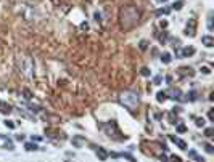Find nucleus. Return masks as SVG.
Listing matches in <instances>:
<instances>
[{
	"instance_id": "nucleus-1",
	"label": "nucleus",
	"mask_w": 214,
	"mask_h": 162,
	"mask_svg": "<svg viewBox=\"0 0 214 162\" xmlns=\"http://www.w3.org/2000/svg\"><path fill=\"white\" fill-rule=\"evenodd\" d=\"M139 19H140V11L137 7H134V5H127L121 10V27L124 31L127 29H132L135 24L139 23Z\"/></svg>"
},
{
	"instance_id": "nucleus-2",
	"label": "nucleus",
	"mask_w": 214,
	"mask_h": 162,
	"mask_svg": "<svg viewBox=\"0 0 214 162\" xmlns=\"http://www.w3.org/2000/svg\"><path fill=\"white\" fill-rule=\"evenodd\" d=\"M119 103L127 108L129 111H135L140 104V98H139V93L137 92H132V90H126L119 95Z\"/></svg>"
},
{
	"instance_id": "nucleus-3",
	"label": "nucleus",
	"mask_w": 214,
	"mask_h": 162,
	"mask_svg": "<svg viewBox=\"0 0 214 162\" xmlns=\"http://www.w3.org/2000/svg\"><path fill=\"white\" fill-rule=\"evenodd\" d=\"M18 66H19V71H21L26 77H29V79L34 77V63H32L31 56H28V55H19V58H18Z\"/></svg>"
},
{
	"instance_id": "nucleus-4",
	"label": "nucleus",
	"mask_w": 214,
	"mask_h": 162,
	"mask_svg": "<svg viewBox=\"0 0 214 162\" xmlns=\"http://www.w3.org/2000/svg\"><path fill=\"white\" fill-rule=\"evenodd\" d=\"M100 128L105 132V135L106 136H110V138H114V140H118L119 136L116 135V133H119V130H118V125H116L114 122H108V124H100Z\"/></svg>"
},
{
	"instance_id": "nucleus-5",
	"label": "nucleus",
	"mask_w": 214,
	"mask_h": 162,
	"mask_svg": "<svg viewBox=\"0 0 214 162\" xmlns=\"http://www.w3.org/2000/svg\"><path fill=\"white\" fill-rule=\"evenodd\" d=\"M197 18H190L188 19V23H187V27H185V35L188 37H195V31H197Z\"/></svg>"
},
{
	"instance_id": "nucleus-6",
	"label": "nucleus",
	"mask_w": 214,
	"mask_h": 162,
	"mask_svg": "<svg viewBox=\"0 0 214 162\" xmlns=\"http://www.w3.org/2000/svg\"><path fill=\"white\" fill-rule=\"evenodd\" d=\"M195 47H185V48H182V50H176V55H177V58H187V56H192V55H195Z\"/></svg>"
},
{
	"instance_id": "nucleus-7",
	"label": "nucleus",
	"mask_w": 214,
	"mask_h": 162,
	"mask_svg": "<svg viewBox=\"0 0 214 162\" xmlns=\"http://www.w3.org/2000/svg\"><path fill=\"white\" fill-rule=\"evenodd\" d=\"M85 143H87L85 136H81V135L72 136V146H76V148H82V146H85Z\"/></svg>"
},
{
	"instance_id": "nucleus-8",
	"label": "nucleus",
	"mask_w": 214,
	"mask_h": 162,
	"mask_svg": "<svg viewBox=\"0 0 214 162\" xmlns=\"http://www.w3.org/2000/svg\"><path fill=\"white\" fill-rule=\"evenodd\" d=\"M169 140L172 141V143H176L180 149H187V143H185L184 140H180V138H177V136H174V135H171V136H169Z\"/></svg>"
},
{
	"instance_id": "nucleus-9",
	"label": "nucleus",
	"mask_w": 214,
	"mask_h": 162,
	"mask_svg": "<svg viewBox=\"0 0 214 162\" xmlns=\"http://www.w3.org/2000/svg\"><path fill=\"white\" fill-rule=\"evenodd\" d=\"M0 112H2V114H10L11 112V106L8 103H5V101H0Z\"/></svg>"
},
{
	"instance_id": "nucleus-10",
	"label": "nucleus",
	"mask_w": 214,
	"mask_h": 162,
	"mask_svg": "<svg viewBox=\"0 0 214 162\" xmlns=\"http://www.w3.org/2000/svg\"><path fill=\"white\" fill-rule=\"evenodd\" d=\"M97 156H98V159H100V160H106L110 154H108L103 148H97Z\"/></svg>"
},
{
	"instance_id": "nucleus-11",
	"label": "nucleus",
	"mask_w": 214,
	"mask_h": 162,
	"mask_svg": "<svg viewBox=\"0 0 214 162\" xmlns=\"http://www.w3.org/2000/svg\"><path fill=\"white\" fill-rule=\"evenodd\" d=\"M201 42H203L206 47H212V45H214V39H212L211 35H203V37H201Z\"/></svg>"
},
{
	"instance_id": "nucleus-12",
	"label": "nucleus",
	"mask_w": 214,
	"mask_h": 162,
	"mask_svg": "<svg viewBox=\"0 0 214 162\" xmlns=\"http://www.w3.org/2000/svg\"><path fill=\"white\" fill-rule=\"evenodd\" d=\"M179 74H180V75H188V77H192L193 74H195V71H193L192 68H180V69H179Z\"/></svg>"
},
{
	"instance_id": "nucleus-13",
	"label": "nucleus",
	"mask_w": 214,
	"mask_h": 162,
	"mask_svg": "<svg viewBox=\"0 0 214 162\" xmlns=\"http://www.w3.org/2000/svg\"><path fill=\"white\" fill-rule=\"evenodd\" d=\"M188 156H190V157H193L197 162H204V159H203V157H200V156L197 154V151H193V149H190V151H188Z\"/></svg>"
},
{
	"instance_id": "nucleus-14",
	"label": "nucleus",
	"mask_w": 214,
	"mask_h": 162,
	"mask_svg": "<svg viewBox=\"0 0 214 162\" xmlns=\"http://www.w3.org/2000/svg\"><path fill=\"white\" fill-rule=\"evenodd\" d=\"M161 61H163L164 64H169V63L172 61V56H171V53H163V55H161Z\"/></svg>"
},
{
	"instance_id": "nucleus-15",
	"label": "nucleus",
	"mask_w": 214,
	"mask_h": 162,
	"mask_svg": "<svg viewBox=\"0 0 214 162\" xmlns=\"http://www.w3.org/2000/svg\"><path fill=\"white\" fill-rule=\"evenodd\" d=\"M166 93H172V95H171V98H180V95H182L179 88H171V90H169V92H166Z\"/></svg>"
},
{
	"instance_id": "nucleus-16",
	"label": "nucleus",
	"mask_w": 214,
	"mask_h": 162,
	"mask_svg": "<svg viewBox=\"0 0 214 162\" xmlns=\"http://www.w3.org/2000/svg\"><path fill=\"white\" fill-rule=\"evenodd\" d=\"M156 99L160 101V103H163V101H166V99H167V93H166V92H158Z\"/></svg>"
},
{
	"instance_id": "nucleus-17",
	"label": "nucleus",
	"mask_w": 214,
	"mask_h": 162,
	"mask_svg": "<svg viewBox=\"0 0 214 162\" xmlns=\"http://www.w3.org/2000/svg\"><path fill=\"white\" fill-rule=\"evenodd\" d=\"M24 148H26V151H37V149H39V146L34 143V141H32V143H26Z\"/></svg>"
},
{
	"instance_id": "nucleus-18",
	"label": "nucleus",
	"mask_w": 214,
	"mask_h": 162,
	"mask_svg": "<svg viewBox=\"0 0 214 162\" xmlns=\"http://www.w3.org/2000/svg\"><path fill=\"white\" fill-rule=\"evenodd\" d=\"M3 148H5V149H10V151H13V149H15V146H13V141L7 140V143L3 145Z\"/></svg>"
},
{
	"instance_id": "nucleus-19",
	"label": "nucleus",
	"mask_w": 214,
	"mask_h": 162,
	"mask_svg": "<svg viewBox=\"0 0 214 162\" xmlns=\"http://www.w3.org/2000/svg\"><path fill=\"white\" fill-rule=\"evenodd\" d=\"M195 124H197L198 127H203V125H204V119H203V117H197V119H195Z\"/></svg>"
},
{
	"instance_id": "nucleus-20",
	"label": "nucleus",
	"mask_w": 214,
	"mask_h": 162,
	"mask_svg": "<svg viewBox=\"0 0 214 162\" xmlns=\"http://www.w3.org/2000/svg\"><path fill=\"white\" fill-rule=\"evenodd\" d=\"M23 95H24V98H26V99H31V98H32V93H31L28 88H23Z\"/></svg>"
},
{
	"instance_id": "nucleus-21",
	"label": "nucleus",
	"mask_w": 214,
	"mask_h": 162,
	"mask_svg": "<svg viewBox=\"0 0 214 162\" xmlns=\"http://www.w3.org/2000/svg\"><path fill=\"white\" fill-rule=\"evenodd\" d=\"M169 13V8H160V10H156V15L160 16V15H167Z\"/></svg>"
},
{
	"instance_id": "nucleus-22",
	"label": "nucleus",
	"mask_w": 214,
	"mask_h": 162,
	"mask_svg": "<svg viewBox=\"0 0 214 162\" xmlns=\"http://www.w3.org/2000/svg\"><path fill=\"white\" fill-rule=\"evenodd\" d=\"M204 135L211 138V136L214 135V128H212V127H209V128H206V130H204Z\"/></svg>"
},
{
	"instance_id": "nucleus-23",
	"label": "nucleus",
	"mask_w": 214,
	"mask_h": 162,
	"mask_svg": "<svg viewBox=\"0 0 214 162\" xmlns=\"http://www.w3.org/2000/svg\"><path fill=\"white\" fill-rule=\"evenodd\" d=\"M204 149H206V153H209V154H212V153H214V148H212V145H209V143H206V145H204Z\"/></svg>"
},
{
	"instance_id": "nucleus-24",
	"label": "nucleus",
	"mask_w": 214,
	"mask_h": 162,
	"mask_svg": "<svg viewBox=\"0 0 214 162\" xmlns=\"http://www.w3.org/2000/svg\"><path fill=\"white\" fill-rule=\"evenodd\" d=\"M140 74H142V75H145V77H148V75H150V69H148V68H142Z\"/></svg>"
},
{
	"instance_id": "nucleus-25",
	"label": "nucleus",
	"mask_w": 214,
	"mask_h": 162,
	"mask_svg": "<svg viewBox=\"0 0 214 162\" xmlns=\"http://www.w3.org/2000/svg\"><path fill=\"white\" fill-rule=\"evenodd\" d=\"M182 7H184V3H182V2H176V3L172 5V8H174V10H180Z\"/></svg>"
},
{
	"instance_id": "nucleus-26",
	"label": "nucleus",
	"mask_w": 214,
	"mask_h": 162,
	"mask_svg": "<svg viewBox=\"0 0 214 162\" xmlns=\"http://www.w3.org/2000/svg\"><path fill=\"white\" fill-rule=\"evenodd\" d=\"M28 109H29V111H32V112H40V108H39V106H32V104H31Z\"/></svg>"
},
{
	"instance_id": "nucleus-27",
	"label": "nucleus",
	"mask_w": 214,
	"mask_h": 162,
	"mask_svg": "<svg viewBox=\"0 0 214 162\" xmlns=\"http://www.w3.org/2000/svg\"><path fill=\"white\" fill-rule=\"evenodd\" d=\"M185 130H187V127H185L184 124H179V125H177V132H180V133H184Z\"/></svg>"
},
{
	"instance_id": "nucleus-28",
	"label": "nucleus",
	"mask_w": 214,
	"mask_h": 162,
	"mask_svg": "<svg viewBox=\"0 0 214 162\" xmlns=\"http://www.w3.org/2000/svg\"><path fill=\"white\" fill-rule=\"evenodd\" d=\"M208 119L212 122V119H214V111H212V109H209V112H208Z\"/></svg>"
},
{
	"instance_id": "nucleus-29",
	"label": "nucleus",
	"mask_w": 214,
	"mask_h": 162,
	"mask_svg": "<svg viewBox=\"0 0 214 162\" xmlns=\"http://www.w3.org/2000/svg\"><path fill=\"white\" fill-rule=\"evenodd\" d=\"M208 26H209V29H212V15H209V18H208Z\"/></svg>"
},
{
	"instance_id": "nucleus-30",
	"label": "nucleus",
	"mask_w": 214,
	"mask_h": 162,
	"mask_svg": "<svg viewBox=\"0 0 214 162\" xmlns=\"http://www.w3.org/2000/svg\"><path fill=\"white\" fill-rule=\"evenodd\" d=\"M5 125H7L8 128H15V124H13V122H10V120H5Z\"/></svg>"
},
{
	"instance_id": "nucleus-31",
	"label": "nucleus",
	"mask_w": 214,
	"mask_h": 162,
	"mask_svg": "<svg viewBox=\"0 0 214 162\" xmlns=\"http://www.w3.org/2000/svg\"><path fill=\"white\" fill-rule=\"evenodd\" d=\"M147 42H145V40H142V42H140V50H147Z\"/></svg>"
},
{
	"instance_id": "nucleus-32",
	"label": "nucleus",
	"mask_w": 214,
	"mask_h": 162,
	"mask_svg": "<svg viewBox=\"0 0 214 162\" xmlns=\"http://www.w3.org/2000/svg\"><path fill=\"white\" fill-rule=\"evenodd\" d=\"M171 159H172V162H182V159H180L179 156H172Z\"/></svg>"
},
{
	"instance_id": "nucleus-33",
	"label": "nucleus",
	"mask_w": 214,
	"mask_h": 162,
	"mask_svg": "<svg viewBox=\"0 0 214 162\" xmlns=\"http://www.w3.org/2000/svg\"><path fill=\"white\" fill-rule=\"evenodd\" d=\"M153 84H156V85H158V84H161V75H158L156 79H154V82H153Z\"/></svg>"
},
{
	"instance_id": "nucleus-34",
	"label": "nucleus",
	"mask_w": 214,
	"mask_h": 162,
	"mask_svg": "<svg viewBox=\"0 0 214 162\" xmlns=\"http://www.w3.org/2000/svg\"><path fill=\"white\" fill-rule=\"evenodd\" d=\"M40 140H42L40 136H34V135H32V141H40Z\"/></svg>"
},
{
	"instance_id": "nucleus-35",
	"label": "nucleus",
	"mask_w": 214,
	"mask_h": 162,
	"mask_svg": "<svg viewBox=\"0 0 214 162\" xmlns=\"http://www.w3.org/2000/svg\"><path fill=\"white\" fill-rule=\"evenodd\" d=\"M201 69H203V72H204V74H209V68H206V66H204V68H201Z\"/></svg>"
},
{
	"instance_id": "nucleus-36",
	"label": "nucleus",
	"mask_w": 214,
	"mask_h": 162,
	"mask_svg": "<svg viewBox=\"0 0 214 162\" xmlns=\"http://www.w3.org/2000/svg\"><path fill=\"white\" fill-rule=\"evenodd\" d=\"M160 159H161V160H163V162H167V160H169V159H167V157H166V156H164V154H163V156H161V157H160Z\"/></svg>"
},
{
	"instance_id": "nucleus-37",
	"label": "nucleus",
	"mask_w": 214,
	"mask_h": 162,
	"mask_svg": "<svg viewBox=\"0 0 214 162\" xmlns=\"http://www.w3.org/2000/svg\"><path fill=\"white\" fill-rule=\"evenodd\" d=\"M16 140H24V135L21 133V135H16Z\"/></svg>"
},
{
	"instance_id": "nucleus-38",
	"label": "nucleus",
	"mask_w": 214,
	"mask_h": 162,
	"mask_svg": "<svg viewBox=\"0 0 214 162\" xmlns=\"http://www.w3.org/2000/svg\"><path fill=\"white\" fill-rule=\"evenodd\" d=\"M158 2H163V3H164V2H167V0H158Z\"/></svg>"
}]
</instances>
